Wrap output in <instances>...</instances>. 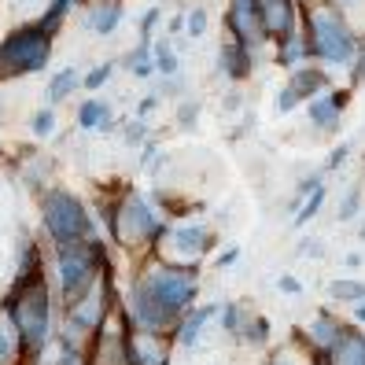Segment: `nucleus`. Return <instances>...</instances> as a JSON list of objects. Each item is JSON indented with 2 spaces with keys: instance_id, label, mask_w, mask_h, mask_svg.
Instances as JSON below:
<instances>
[{
  "instance_id": "nucleus-41",
  "label": "nucleus",
  "mask_w": 365,
  "mask_h": 365,
  "mask_svg": "<svg viewBox=\"0 0 365 365\" xmlns=\"http://www.w3.org/2000/svg\"><path fill=\"white\" fill-rule=\"evenodd\" d=\"M166 163H170V155L163 152L155 140H148V144H144V155H140V170H144V174H148V178H159L163 170H166Z\"/></svg>"
},
{
  "instance_id": "nucleus-61",
  "label": "nucleus",
  "mask_w": 365,
  "mask_h": 365,
  "mask_svg": "<svg viewBox=\"0 0 365 365\" xmlns=\"http://www.w3.org/2000/svg\"><path fill=\"white\" fill-rule=\"evenodd\" d=\"M303 4H307V0H303Z\"/></svg>"
},
{
  "instance_id": "nucleus-15",
  "label": "nucleus",
  "mask_w": 365,
  "mask_h": 365,
  "mask_svg": "<svg viewBox=\"0 0 365 365\" xmlns=\"http://www.w3.org/2000/svg\"><path fill=\"white\" fill-rule=\"evenodd\" d=\"M125 354H130V365H170V358H174V336H152V332L130 329Z\"/></svg>"
},
{
  "instance_id": "nucleus-36",
  "label": "nucleus",
  "mask_w": 365,
  "mask_h": 365,
  "mask_svg": "<svg viewBox=\"0 0 365 365\" xmlns=\"http://www.w3.org/2000/svg\"><path fill=\"white\" fill-rule=\"evenodd\" d=\"M244 303H222V310H218V325H222V332L229 336V339H240V325H244Z\"/></svg>"
},
{
  "instance_id": "nucleus-55",
  "label": "nucleus",
  "mask_w": 365,
  "mask_h": 365,
  "mask_svg": "<svg viewBox=\"0 0 365 365\" xmlns=\"http://www.w3.org/2000/svg\"><path fill=\"white\" fill-rule=\"evenodd\" d=\"M354 325H365V303H354Z\"/></svg>"
},
{
  "instance_id": "nucleus-50",
  "label": "nucleus",
  "mask_w": 365,
  "mask_h": 365,
  "mask_svg": "<svg viewBox=\"0 0 365 365\" xmlns=\"http://www.w3.org/2000/svg\"><path fill=\"white\" fill-rule=\"evenodd\" d=\"M240 255H244L240 247H225L222 255H214V269H229L236 259H240Z\"/></svg>"
},
{
  "instance_id": "nucleus-22",
  "label": "nucleus",
  "mask_w": 365,
  "mask_h": 365,
  "mask_svg": "<svg viewBox=\"0 0 365 365\" xmlns=\"http://www.w3.org/2000/svg\"><path fill=\"white\" fill-rule=\"evenodd\" d=\"M273 63H277V67H284V71H295V67H303V63H314L310 37H307L303 26H299L295 34H288L284 41H277V45H273Z\"/></svg>"
},
{
  "instance_id": "nucleus-40",
  "label": "nucleus",
  "mask_w": 365,
  "mask_h": 365,
  "mask_svg": "<svg viewBox=\"0 0 365 365\" xmlns=\"http://www.w3.org/2000/svg\"><path fill=\"white\" fill-rule=\"evenodd\" d=\"M207 30H210V15H207V8H185V37H192V41H203L207 37Z\"/></svg>"
},
{
  "instance_id": "nucleus-57",
  "label": "nucleus",
  "mask_w": 365,
  "mask_h": 365,
  "mask_svg": "<svg viewBox=\"0 0 365 365\" xmlns=\"http://www.w3.org/2000/svg\"><path fill=\"white\" fill-rule=\"evenodd\" d=\"M358 240L365 244V222H361V229H358Z\"/></svg>"
},
{
  "instance_id": "nucleus-21",
  "label": "nucleus",
  "mask_w": 365,
  "mask_h": 365,
  "mask_svg": "<svg viewBox=\"0 0 365 365\" xmlns=\"http://www.w3.org/2000/svg\"><path fill=\"white\" fill-rule=\"evenodd\" d=\"M284 85L307 103V100H314L317 93L332 89V74H329L325 67H317V63H303V67L288 71V81H284Z\"/></svg>"
},
{
  "instance_id": "nucleus-48",
  "label": "nucleus",
  "mask_w": 365,
  "mask_h": 365,
  "mask_svg": "<svg viewBox=\"0 0 365 365\" xmlns=\"http://www.w3.org/2000/svg\"><path fill=\"white\" fill-rule=\"evenodd\" d=\"M277 292H284V295H303V281L292 273H281L277 277Z\"/></svg>"
},
{
  "instance_id": "nucleus-8",
  "label": "nucleus",
  "mask_w": 365,
  "mask_h": 365,
  "mask_svg": "<svg viewBox=\"0 0 365 365\" xmlns=\"http://www.w3.org/2000/svg\"><path fill=\"white\" fill-rule=\"evenodd\" d=\"M118 303H122V292H118V281H115V269H107L74 307L63 310V336H71L78 343H89L107 321H111Z\"/></svg>"
},
{
  "instance_id": "nucleus-32",
  "label": "nucleus",
  "mask_w": 365,
  "mask_h": 365,
  "mask_svg": "<svg viewBox=\"0 0 365 365\" xmlns=\"http://www.w3.org/2000/svg\"><path fill=\"white\" fill-rule=\"evenodd\" d=\"M329 299L332 303H365V281H354V277H336L329 284Z\"/></svg>"
},
{
  "instance_id": "nucleus-59",
  "label": "nucleus",
  "mask_w": 365,
  "mask_h": 365,
  "mask_svg": "<svg viewBox=\"0 0 365 365\" xmlns=\"http://www.w3.org/2000/svg\"><path fill=\"white\" fill-rule=\"evenodd\" d=\"M317 365H329V361H325V358H317Z\"/></svg>"
},
{
  "instance_id": "nucleus-26",
  "label": "nucleus",
  "mask_w": 365,
  "mask_h": 365,
  "mask_svg": "<svg viewBox=\"0 0 365 365\" xmlns=\"http://www.w3.org/2000/svg\"><path fill=\"white\" fill-rule=\"evenodd\" d=\"M118 67L130 74V78H137V81H148V78H155V52H152V45H144V41H137V45L125 52L122 59H118Z\"/></svg>"
},
{
  "instance_id": "nucleus-13",
  "label": "nucleus",
  "mask_w": 365,
  "mask_h": 365,
  "mask_svg": "<svg viewBox=\"0 0 365 365\" xmlns=\"http://www.w3.org/2000/svg\"><path fill=\"white\" fill-rule=\"evenodd\" d=\"M303 26V0H262V34L269 45Z\"/></svg>"
},
{
  "instance_id": "nucleus-39",
  "label": "nucleus",
  "mask_w": 365,
  "mask_h": 365,
  "mask_svg": "<svg viewBox=\"0 0 365 365\" xmlns=\"http://www.w3.org/2000/svg\"><path fill=\"white\" fill-rule=\"evenodd\" d=\"M163 19H166V8H148L140 19H137V41H144V45H152L155 41V30L163 26Z\"/></svg>"
},
{
  "instance_id": "nucleus-2",
  "label": "nucleus",
  "mask_w": 365,
  "mask_h": 365,
  "mask_svg": "<svg viewBox=\"0 0 365 365\" xmlns=\"http://www.w3.org/2000/svg\"><path fill=\"white\" fill-rule=\"evenodd\" d=\"M23 336V365H41L48 343L56 339V288L52 273L37 277H11L8 295L0 299Z\"/></svg>"
},
{
  "instance_id": "nucleus-37",
  "label": "nucleus",
  "mask_w": 365,
  "mask_h": 365,
  "mask_svg": "<svg viewBox=\"0 0 365 365\" xmlns=\"http://www.w3.org/2000/svg\"><path fill=\"white\" fill-rule=\"evenodd\" d=\"M118 137H122L125 148H144L148 140H152V125H148L144 118H130V122H122Z\"/></svg>"
},
{
  "instance_id": "nucleus-56",
  "label": "nucleus",
  "mask_w": 365,
  "mask_h": 365,
  "mask_svg": "<svg viewBox=\"0 0 365 365\" xmlns=\"http://www.w3.org/2000/svg\"><path fill=\"white\" fill-rule=\"evenodd\" d=\"M343 262H347V266L354 269V266H361V255H358V251H351V255H347V259H343Z\"/></svg>"
},
{
  "instance_id": "nucleus-53",
  "label": "nucleus",
  "mask_w": 365,
  "mask_h": 365,
  "mask_svg": "<svg viewBox=\"0 0 365 365\" xmlns=\"http://www.w3.org/2000/svg\"><path fill=\"white\" fill-rule=\"evenodd\" d=\"M251 130H255V115L247 111V115L240 118V130H232V140H240V137H251Z\"/></svg>"
},
{
  "instance_id": "nucleus-11",
  "label": "nucleus",
  "mask_w": 365,
  "mask_h": 365,
  "mask_svg": "<svg viewBox=\"0 0 365 365\" xmlns=\"http://www.w3.org/2000/svg\"><path fill=\"white\" fill-rule=\"evenodd\" d=\"M130 321H125L122 307L111 314V321L85 343L89 351V365H130V354H125V336H130Z\"/></svg>"
},
{
  "instance_id": "nucleus-51",
  "label": "nucleus",
  "mask_w": 365,
  "mask_h": 365,
  "mask_svg": "<svg viewBox=\"0 0 365 365\" xmlns=\"http://www.w3.org/2000/svg\"><path fill=\"white\" fill-rule=\"evenodd\" d=\"M159 103H163V100H159L155 93H148L144 100H137V118H148L152 111H159Z\"/></svg>"
},
{
  "instance_id": "nucleus-6",
  "label": "nucleus",
  "mask_w": 365,
  "mask_h": 365,
  "mask_svg": "<svg viewBox=\"0 0 365 365\" xmlns=\"http://www.w3.org/2000/svg\"><path fill=\"white\" fill-rule=\"evenodd\" d=\"M303 30L310 37L314 63L325 71H343L354 63L358 52V30L325 0H307L303 4Z\"/></svg>"
},
{
  "instance_id": "nucleus-35",
  "label": "nucleus",
  "mask_w": 365,
  "mask_h": 365,
  "mask_svg": "<svg viewBox=\"0 0 365 365\" xmlns=\"http://www.w3.org/2000/svg\"><path fill=\"white\" fill-rule=\"evenodd\" d=\"M325 200H329V192H325V188H317L314 196H307L303 203H299V210L292 214V225H295V229L310 225V222L317 218V214H321V207H325Z\"/></svg>"
},
{
  "instance_id": "nucleus-60",
  "label": "nucleus",
  "mask_w": 365,
  "mask_h": 365,
  "mask_svg": "<svg viewBox=\"0 0 365 365\" xmlns=\"http://www.w3.org/2000/svg\"><path fill=\"white\" fill-rule=\"evenodd\" d=\"M361 174H365V159H361Z\"/></svg>"
},
{
  "instance_id": "nucleus-24",
  "label": "nucleus",
  "mask_w": 365,
  "mask_h": 365,
  "mask_svg": "<svg viewBox=\"0 0 365 365\" xmlns=\"http://www.w3.org/2000/svg\"><path fill=\"white\" fill-rule=\"evenodd\" d=\"M78 89H81V71L78 67H59V71H52V78L45 85V103L59 107V103H67Z\"/></svg>"
},
{
  "instance_id": "nucleus-27",
  "label": "nucleus",
  "mask_w": 365,
  "mask_h": 365,
  "mask_svg": "<svg viewBox=\"0 0 365 365\" xmlns=\"http://www.w3.org/2000/svg\"><path fill=\"white\" fill-rule=\"evenodd\" d=\"M0 365H23V336L4 307H0Z\"/></svg>"
},
{
  "instance_id": "nucleus-28",
  "label": "nucleus",
  "mask_w": 365,
  "mask_h": 365,
  "mask_svg": "<svg viewBox=\"0 0 365 365\" xmlns=\"http://www.w3.org/2000/svg\"><path fill=\"white\" fill-rule=\"evenodd\" d=\"M152 52H155V78L181 74V52L174 45V37H155L152 41Z\"/></svg>"
},
{
  "instance_id": "nucleus-31",
  "label": "nucleus",
  "mask_w": 365,
  "mask_h": 365,
  "mask_svg": "<svg viewBox=\"0 0 365 365\" xmlns=\"http://www.w3.org/2000/svg\"><path fill=\"white\" fill-rule=\"evenodd\" d=\"M52 365H89V351H85V343L56 332V361Z\"/></svg>"
},
{
  "instance_id": "nucleus-12",
  "label": "nucleus",
  "mask_w": 365,
  "mask_h": 365,
  "mask_svg": "<svg viewBox=\"0 0 365 365\" xmlns=\"http://www.w3.org/2000/svg\"><path fill=\"white\" fill-rule=\"evenodd\" d=\"M343 332H347V321H339L332 310H317L310 325H307L303 332H295V339L303 343V347H307L310 354L329 358V354H332V347L343 339Z\"/></svg>"
},
{
  "instance_id": "nucleus-10",
  "label": "nucleus",
  "mask_w": 365,
  "mask_h": 365,
  "mask_svg": "<svg viewBox=\"0 0 365 365\" xmlns=\"http://www.w3.org/2000/svg\"><path fill=\"white\" fill-rule=\"evenodd\" d=\"M225 34L229 41H240L244 48L259 56L269 41L262 34V0H229L225 4Z\"/></svg>"
},
{
  "instance_id": "nucleus-45",
  "label": "nucleus",
  "mask_w": 365,
  "mask_h": 365,
  "mask_svg": "<svg viewBox=\"0 0 365 365\" xmlns=\"http://www.w3.org/2000/svg\"><path fill=\"white\" fill-rule=\"evenodd\" d=\"M303 107V100H299L288 85H281V93H277V100H273V111L277 115H292V111H299Z\"/></svg>"
},
{
  "instance_id": "nucleus-25",
  "label": "nucleus",
  "mask_w": 365,
  "mask_h": 365,
  "mask_svg": "<svg viewBox=\"0 0 365 365\" xmlns=\"http://www.w3.org/2000/svg\"><path fill=\"white\" fill-rule=\"evenodd\" d=\"M236 343H244V347H255V351H262L273 343V321L266 314H255V310H244V325H240V339Z\"/></svg>"
},
{
  "instance_id": "nucleus-5",
  "label": "nucleus",
  "mask_w": 365,
  "mask_h": 365,
  "mask_svg": "<svg viewBox=\"0 0 365 365\" xmlns=\"http://www.w3.org/2000/svg\"><path fill=\"white\" fill-rule=\"evenodd\" d=\"M34 200H37L41 236L48 240V247H67V244H81V240L100 236L96 214L78 192L63 188V185H48V188H41Z\"/></svg>"
},
{
  "instance_id": "nucleus-1",
  "label": "nucleus",
  "mask_w": 365,
  "mask_h": 365,
  "mask_svg": "<svg viewBox=\"0 0 365 365\" xmlns=\"http://www.w3.org/2000/svg\"><path fill=\"white\" fill-rule=\"evenodd\" d=\"M200 303V266H174L155 255L137 262L122 295V314L133 332L174 336L178 321Z\"/></svg>"
},
{
  "instance_id": "nucleus-17",
  "label": "nucleus",
  "mask_w": 365,
  "mask_h": 365,
  "mask_svg": "<svg viewBox=\"0 0 365 365\" xmlns=\"http://www.w3.org/2000/svg\"><path fill=\"white\" fill-rule=\"evenodd\" d=\"M218 310H222V303H196L181 321H178V329H174V347H181V351H196L200 343H203V332H207V325L210 321H218Z\"/></svg>"
},
{
  "instance_id": "nucleus-47",
  "label": "nucleus",
  "mask_w": 365,
  "mask_h": 365,
  "mask_svg": "<svg viewBox=\"0 0 365 365\" xmlns=\"http://www.w3.org/2000/svg\"><path fill=\"white\" fill-rule=\"evenodd\" d=\"M347 155H351V144H336L332 152H329V159H325V166H321V170H325V174H336V170H339L343 163H347Z\"/></svg>"
},
{
  "instance_id": "nucleus-54",
  "label": "nucleus",
  "mask_w": 365,
  "mask_h": 365,
  "mask_svg": "<svg viewBox=\"0 0 365 365\" xmlns=\"http://www.w3.org/2000/svg\"><path fill=\"white\" fill-rule=\"evenodd\" d=\"M222 107H225V111H240V107H244V100H240V93H225V100H222Z\"/></svg>"
},
{
  "instance_id": "nucleus-46",
  "label": "nucleus",
  "mask_w": 365,
  "mask_h": 365,
  "mask_svg": "<svg viewBox=\"0 0 365 365\" xmlns=\"http://www.w3.org/2000/svg\"><path fill=\"white\" fill-rule=\"evenodd\" d=\"M351 85H365V34L358 37V52L351 63Z\"/></svg>"
},
{
  "instance_id": "nucleus-20",
  "label": "nucleus",
  "mask_w": 365,
  "mask_h": 365,
  "mask_svg": "<svg viewBox=\"0 0 365 365\" xmlns=\"http://www.w3.org/2000/svg\"><path fill=\"white\" fill-rule=\"evenodd\" d=\"M122 19H125L122 0H89V8L81 15V26L96 37H111L122 26Z\"/></svg>"
},
{
  "instance_id": "nucleus-3",
  "label": "nucleus",
  "mask_w": 365,
  "mask_h": 365,
  "mask_svg": "<svg viewBox=\"0 0 365 365\" xmlns=\"http://www.w3.org/2000/svg\"><path fill=\"white\" fill-rule=\"evenodd\" d=\"M107 269H115V266H111V251H107L103 236H93V240H81V244H67V247H48V273H52L59 310L74 307Z\"/></svg>"
},
{
  "instance_id": "nucleus-43",
  "label": "nucleus",
  "mask_w": 365,
  "mask_h": 365,
  "mask_svg": "<svg viewBox=\"0 0 365 365\" xmlns=\"http://www.w3.org/2000/svg\"><path fill=\"white\" fill-rule=\"evenodd\" d=\"M358 214H361V188L351 185L347 192H343V200H339V214H336V218L339 222H354Z\"/></svg>"
},
{
  "instance_id": "nucleus-14",
  "label": "nucleus",
  "mask_w": 365,
  "mask_h": 365,
  "mask_svg": "<svg viewBox=\"0 0 365 365\" xmlns=\"http://www.w3.org/2000/svg\"><path fill=\"white\" fill-rule=\"evenodd\" d=\"M347 103H351V89H325V93H317L314 100H307V118L314 130L321 133H336L339 130V122H343V111H347Z\"/></svg>"
},
{
  "instance_id": "nucleus-16",
  "label": "nucleus",
  "mask_w": 365,
  "mask_h": 365,
  "mask_svg": "<svg viewBox=\"0 0 365 365\" xmlns=\"http://www.w3.org/2000/svg\"><path fill=\"white\" fill-rule=\"evenodd\" d=\"M74 122H78V130L89 133V137H107V133H115V125H118L111 100H103V96H96V93L85 96V100L78 103Z\"/></svg>"
},
{
  "instance_id": "nucleus-30",
  "label": "nucleus",
  "mask_w": 365,
  "mask_h": 365,
  "mask_svg": "<svg viewBox=\"0 0 365 365\" xmlns=\"http://www.w3.org/2000/svg\"><path fill=\"white\" fill-rule=\"evenodd\" d=\"M262 365H317V354H310L299 339H292L284 347H273V354Z\"/></svg>"
},
{
  "instance_id": "nucleus-33",
  "label": "nucleus",
  "mask_w": 365,
  "mask_h": 365,
  "mask_svg": "<svg viewBox=\"0 0 365 365\" xmlns=\"http://www.w3.org/2000/svg\"><path fill=\"white\" fill-rule=\"evenodd\" d=\"M115 71H118V59H103V63H96V67H89L81 74V89L85 93H100L107 81L115 78Z\"/></svg>"
},
{
  "instance_id": "nucleus-23",
  "label": "nucleus",
  "mask_w": 365,
  "mask_h": 365,
  "mask_svg": "<svg viewBox=\"0 0 365 365\" xmlns=\"http://www.w3.org/2000/svg\"><path fill=\"white\" fill-rule=\"evenodd\" d=\"M325 361L329 365H365V332L358 325H347L343 339L332 347V354Z\"/></svg>"
},
{
  "instance_id": "nucleus-9",
  "label": "nucleus",
  "mask_w": 365,
  "mask_h": 365,
  "mask_svg": "<svg viewBox=\"0 0 365 365\" xmlns=\"http://www.w3.org/2000/svg\"><path fill=\"white\" fill-rule=\"evenodd\" d=\"M218 247V232L203 222H170L159 247L152 251L155 259L174 262V266H200L203 259H210Z\"/></svg>"
},
{
  "instance_id": "nucleus-34",
  "label": "nucleus",
  "mask_w": 365,
  "mask_h": 365,
  "mask_svg": "<svg viewBox=\"0 0 365 365\" xmlns=\"http://www.w3.org/2000/svg\"><path fill=\"white\" fill-rule=\"evenodd\" d=\"M56 125H59V118H56V107H37V111L30 115V137L34 140H48V137H56Z\"/></svg>"
},
{
  "instance_id": "nucleus-58",
  "label": "nucleus",
  "mask_w": 365,
  "mask_h": 365,
  "mask_svg": "<svg viewBox=\"0 0 365 365\" xmlns=\"http://www.w3.org/2000/svg\"><path fill=\"white\" fill-rule=\"evenodd\" d=\"M0 118H4V96H0Z\"/></svg>"
},
{
  "instance_id": "nucleus-29",
  "label": "nucleus",
  "mask_w": 365,
  "mask_h": 365,
  "mask_svg": "<svg viewBox=\"0 0 365 365\" xmlns=\"http://www.w3.org/2000/svg\"><path fill=\"white\" fill-rule=\"evenodd\" d=\"M78 4H81V0H48V8L37 15V23L45 26L48 34H56V37H59V30L67 26V19H71V11H74Z\"/></svg>"
},
{
  "instance_id": "nucleus-42",
  "label": "nucleus",
  "mask_w": 365,
  "mask_h": 365,
  "mask_svg": "<svg viewBox=\"0 0 365 365\" xmlns=\"http://www.w3.org/2000/svg\"><path fill=\"white\" fill-rule=\"evenodd\" d=\"M200 115H203V100L200 96H185L178 103V125H181V130H196Z\"/></svg>"
},
{
  "instance_id": "nucleus-19",
  "label": "nucleus",
  "mask_w": 365,
  "mask_h": 365,
  "mask_svg": "<svg viewBox=\"0 0 365 365\" xmlns=\"http://www.w3.org/2000/svg\"><path fill=\"white\" fill-rule=\"evenodd\" d=\"M255 59H259V56H255L251 48H244L240 41H229L225 37L222 45H218V74L229 78L232 85H240V81H247L255 74Z\"/></svg>"
},
{
  "instance_id": "nucleus-18",
  "label": "nucleus",
  "mask_w": 365,
  "mask_h": 365,
  "mask_svg": "<svg viewBox=\"0 0 365 365\" xmlns=\"http://www.w3.org/2000/svg\"><path fill=\"white\" fill-rule=\"evenodd\" d=\"M15 174H19V181H23L34 196H37L41 188L56 185V181H52V178H56V159L45 155V152H34V148H26V152H19V159H15Z\"/></svg>"
},
{
  "instance_id": "nucleus-52",
  "label": "nucleus",
  "mask_w": 365,
  "mask_h": 365,
  "mask_svg": "<svg viewBox=\"0 0 365 365\" xmlns=\"http://www.w3.org/2000/svg\"><path fill=\"white\" fill-rule=\"evenodd\" d=\"M185 34V8H178V15H170L166 23V37H181Z\"/></svg>"
},
{
  "instance_id": "nucleus-38",
  "label": "nucleus",
  "mask_w": 365,
  "mask_h": 365,
  "mask_svg": "<svg viewBox=\"0 0 365 365\" xmlns=\"http://www.w3.org/2000/svg\"><path fill=\"white\" fill-rule=\"evenodd\" d=\"M325 4H332L347 23L358 30V37L365 34V0H325Z\"/></svg>"
},
{
  "instance_id": "nucleus-44",
  "label": "nucleus",
  "mask_w": 365,
  "mask_h": 365,
  "mask_svg": "<svg viewBox=\"0 0 365 365\" xmlns=\"http://www.w3.org/2000/svg\"><path fill=\"white\" fill-rule=\"evenodd\" d=\"M159 100H166V96H188V81L181 78V74H174V78H155V89H152Z\"/></svg>"
},
{
  "instance_id": "nucleus-49",
  "label": "nucleus",
  "mask_w": 365,
  "mask_h": 365,
  "mask_svg": "<svg viewBox=\"0 0 365 365\" xmlns=\"http://www.w3.org/2000/svg\"><path fill=\"white\" fill-rule=\"evenodd\" d=\"M299 255H307V259H321L325 247H321L317 236H303V240H299Z\"/></svg>"
},
{
  "instance_id": "nucleus-7",
  "label": "nucleus",
  "mask_w": 365,
  "mask_h": 365,
  "mask_svg": "<svg viewBox=\"0 0 365 365\" xmlns=\"http://www.w3.org/2000/svg\"><path fill=\"white\" fill-rule=\"evenodd\" d=\"M52 52H56V34H48L37 19L23 26H11L0 37V85L48 71Z\"/></svg>"
},
{
  "instance_id": "nucleus-4",
  "label": "nucleus",
  "mask_w": 365,
  "mask_h": 365,
  "mask_svg": "<svg viewBox=\"0 0 365 365\" xmlns=\"http://www.w3.org/2000/svg\"><path fill=\"white\" fill-rule=\"evenodd\" d=\"M170 218L155 207V200L140 188H118V200H115V222L107 229V240H111L118 251L125 255H137V259H148L163 232H166Z\"/></svg>"
}]
</instances>
